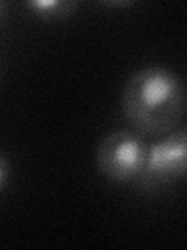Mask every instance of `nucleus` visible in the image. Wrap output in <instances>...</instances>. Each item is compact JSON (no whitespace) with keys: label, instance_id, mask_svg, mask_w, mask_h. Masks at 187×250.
Listing matches in <instances>:
<instances>
[{"label":"nucleus","instance_id":"423d86ee","mask_svg":"<svg viewBox=\"0 0 187 250\" xmlns=\"http://www.w3.org/2000/svg\"><path fill=\"white\" fill-rule=\"evenodd\" d=\"M105 5H108V6H128V5H132V2H130V0H122V2H105Z\"/></svg>","mask_w":187,"mask_h":250},{"label":"nucleus","instance_id":"20e7f679","mask_svg":"<svg viewBox=\"0 0 187 250\" xmlns=\"http://www.w3.org/2000/svg\"><path fill=\"white\" fill-rule=\"evenodd\" d=\"M23 8L35 18L55 22L70 18L78 8L75 0H30L23 3Z\"/></svg>","mask_w":187,"mask_h":250},{"label":"nucleus","instance_id":"f03ea898","mask_svg":"<svg viewBox=\"0 0 187 250\" xmlns=\"http://www.w3.org/2000/svg\"><path fill=\"white\" fill-rule=\"evenodd\" d=\"M147 148V141L137 131L128 128L109 131L97 147V170L111 183L134 182L144 167Z\"/></svg>","mask_w":187,"mask_h":250},{"label":"nucleus","instance_id":"0eeeda50","mask_svg":"<svg viewBox=\"0 0 187 250\" xmlns=\"http://www.w3.org/2000/svg\"><path fill=\"white\" fill-rule=\"evenodd\" d=\"M3 14H5V3L0 2V19L3 18Z\"/></svg>","mask_w":187,"mask_h":250},{"label":"nucleus","instance_id":"7ed1b4c3","mask_svg":"<svg viewBox=\"0 0 187 250\" xmlns=\"http://www.w3.org/2000/svg\"><path fill=\"white\" fill-rule=\"evenodd\" d=\"M187 169V130L178 127L168 135L156 138L148 144L147 158L136 186L144 192H153L159 188L186 175Z\"/></svg>","mask_w":187,"mask_h":250},{"label":"nucleus","instance_id":"39448f33","mask_svg":"<svg viewBox=\"0 0 187 250\" xmlns=\"http://www.w3.org/2000/svg\"><path fill=\"white\" fill-rule=\"evenodd\" d=\"M11 178V163L5 152L0 148V194H2Z\"/></svg>","mask_w":187,"mask_h":250},{"label":"nucleus","instance_id":"f257e3e1","mask_svg":"<svg viewBox=\"0 0 187 250\" xmlns=\"http://www.w3.org/2000/svg\"><path fill=\"white\" fill-rule=\"evenodd\" d=\"M120 104L139 135L156 139L179 127L186 113V88L181 77L167 67H140L125 83Z\"/></svg>","mask_w":187,"mask_h":250}]
</instances>
